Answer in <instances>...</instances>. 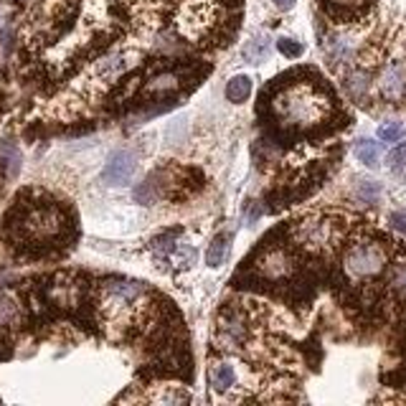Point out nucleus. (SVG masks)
<instances>
[{
	"label": "nucleus",
	"mask_w": 406,
	"mask_h": 406,
	"mask_svg": "<svg viewBox=\"0 0 406 406\" xmlns=\"http://www.w3.org/2000/svg\"><path fill=\"white\" fill-rule=\"evenodd\" d=\"M3 153L8 155V173H10V176H15V173H18V168H21V155H18V150H15V148H3Z\"/></svg>",
	"instance_id": "nucleus-21"
},
{
	"label": "nucleus",
	"mask_w": 406,
	"mask_h": 406,
	"mask_svg": "<svg viewBox=\"0 0 406 406\" xmlns=\"http://www.w3.org/2000/svg\"><path fill=\"white\" fill-rule=\"evenodd\" d=\"M160 176H150L148 180H142L137 188H135V198L140 201V203H153V201L160 196Z\"/></svg>",
	"instance_id": "nucleus-11"
},
{
	"label": "nucleus",
	"mask_w": 406,
	"mask_h": 406,
	"mask_svg": "<svg viewBox=\"0 0 406 406\" xmlns=\"http://www.w3.org/2000/svg\"><path fill=\"white\" fill-rule=\"evenodd\" d=\"M242 56H244V61H249V64H259V61H264L267 56H269V41H267L264 36L251 38L249 44L244 46Z\"/></svg>",
	"instance_id": "nucleus-10"
},
{
	"label": "nucleus",
	"mask_w": 406,
	"mask_h": 406,
	"mask_svg": "<svg viewBox=\"0 0 406 406\" xmlns=\"http://www.w3.org/2000/svg\"><path fill=\"white\" fill-rule=\"evenodd\" d=\"M104 289L115 303H135L145 292V285L135 280H110L104 285Z\"/></svg>",
	"instance_id": "nucleus-4"
},
{
	"label": "nucleus",
	"mask_w": 406,
	"mask_h": 406,
	"mask_svg": "<svg viewBox=\"0 0 406 406\" xmlns=\"http://www.w3.org/2000/svg\"><path fill=\"white\" fill-rule=\"evenodd\" d=\"M389 168H391L394 176L406 178V142H401L399 148H394L389 153Z\"/></svg>",
	"instance_id": "nucleus-15"
},
{
	"label": "nucleus",
	"mask_w": 406,
	"mask_h": 406,
	"mask_svg": "<svg viewBox=\"0 0 406 406\" xmlns=\"http://www.w3.org/2000/svg\"><path fill=\"white\" fill-rule=\"evenodd\" d=\"M274 6H277V10H282V13H285V10H292V8H295V0H272Z\"/></svg>",
	"instance_id": "nucleus-24"
},
{
	"label": "nucleus",
	"mask_w": 406,
	"mask_h": 406,
	"mask_svg": "<svg viewBox=\"0 0 406 406\" xmlns=\"http://www.w3.org/2000/svg\"><path fill=\"white\" fill-rule=\"evenodd\" d=\"M173 87H178V76L176 74H162V76H158L153 84H150L153 92H160V89H173Z\"/></svg>",
	"instance_id": "nucleus-20"
},
{
	"label": "nucleus",
	"mask_w": 406,
	"mask_h": 406,
	"mask_svg": "<svg viewBox=\"0 0 406 406\" xmlns=\"http://www.w3.org/2000/svg\"><path fill=\"white\" fill-rule=\"evenodd\" d=\"M346 89H348V94L358 99V96H363L369 92V76L363 74V71H353V74L346 79Z\"/></svg>",
	"instance_id": "nucleus-16"
},
{
	"label": "nucleus",
	"mask_w": 406,
	"mask_h": 406,
	"mask_svg": "<svg viewBox=\"0 0 406 406\" xmlns=\"http://www.w3.org/2000/svg\"><path fill=\"white\" fill-rule=\"evenodd\" d=\"M355 198L361 201V203H376L381 198V183H376V180H358Z\"/></svg>",
	"instance_id": "nucleus-12"
},
{
	"label": "nucleus",
	"mask_w": 406,
	"mask_h": 406,
	"mask_svg": "<svg viewBox=\"0 0 406 406\" xmlns=\"http://www.w3.org/2000/svg\"><path fill=\"white\" fill-rule=\"evenodd\" d=\"M389 221H391L394 229H396L399 234H404V237H406V214H404V211H394Z\"/></svg>",
	"instance_id": "nucleus-22"
},
{
	"label": "nucleus",
	"mask_w": 406,
	"mask_h": 406,
	"mask_svg": "<svg viewBox=\"0 0 406 406\" xmlns=\"http://www.w3.org/2000/svg\"><path fill=\"white\" fill-rule=\"evenodd\" d=\"M237 381V373L231 369L229 363H211L208 369V384L214 391H229L231 386Z\"/></svg>",
	"instance_id": "nucleus-6"
},
{
	"label": "nucleus",
	"mask_w": 406,
	"mask_h": 406,
	"mask_svg": "<svg viewBox=\"0 0 406 406\" xmlns=\"http://www.w3.org/2000/svg\"><path fill=\"white\" fill-rule=\"evenodd\" d=\"M401 137H404V125H399V122H386V125L378 127V140L399 142Z\"/></svg>",
	"instance_id": "nucleus-17"
},
{
	"label": "nucleus",
	"mask_w": 406,
	"mask_h": 406,
	"mask_svg": "<svg viewBox=\"0 0 406 406\" xmlns=\"http://www.w3.org/2000/svg\"><path fill=\"white\" fill-rule=\"evenodd\" d=\"M277 49H280L285 56H289V59H297V56L303 53V44H297L292 38H280V41H277Z\"/></svg>",
	"instance_id": "nucleus-19"
},
{
	"label": "nucleus",
	"mask_w": 406,
	"mask_h": 406,
	"mask_svg": "<svg viewBox=\"0 0 406 406\" xmlns=\"http://www.w3.org/2000/svg\"><path fill=\"white\" fill-rule=\"evenodd\" d=\"M135 168H137V160H135L133 153H127V150H117V153H112L107 165L102 170V180L107 185H125L133 180L135 176Z\"/></svg>",
	"instance_id": "nucleus-3"
},
{
	"label": "nucleus",
	"mask_w": 406,
	"mask_h": 406,
	"mask_svg": "<svg viewBox=\"0 0 406 406\" xmlns=\"http://www.w3.org/2000/svg\"><path fill=\"white\" fill-rule=\"evenodd\" d=\"M221 15V3L219 0H183L178 10V28L188 38L203 36L219 23Z\"/></svg>",
	"instance_id": "nucleus-1"
},
{
	"label": "nucleus",
	"mask_w": 406,
	"mask_h": 406,
	"mask_svg": "<svg viewBox=\"0 0 406 406\" xmlns=\"http://www.w3.org/2000/svg\"><path fill=\"white\" fill-rule=\"evenodd\" d=\"M384 251L376 244H361V246H353L346 257V269L348 274L353 277H371V274H378L384 269Z\"/></svg>",
	"instance_id": "nucleus-2"
},
{
	"label": "nucleus",
	"mask_w": 406,
	"mask_h": 406,
	"mask_svg": "<svg viewBox=\"0 0 406 406\" xmlns=\"http://www.w3.org/2000/svg\"><path fill=\"white\" fill-rule=\"evenodd\" d=\"M251 94V79L249 76H231L229 84H226V96H229V102H246Z\"/></svg>",
	"instance_id": "nucleus-8"
},
{
	"label": "nucleus",
	"mask_w": 406,
	"mask_h": 406,
	"mask_svg": "<svg viewBox=\"0 0 406 406\" xmlns=\"http://www.w3.org/2000/svg\"><path fill=\"white\" fill-rule=\"evenodd\" d=\"M153 249H155V254H160V257H168V254H173V251L178 249L176 234H173V231H168V234L158 237L155 242H153Z\"/></svg>",
	"instance_id": "nucleus-18"
},
{
	"label": "nucleus",
	"mask_w": 406,
	"mask_h": 406,
	"mask_svg": "<svg viewBox=\"0 0 406 406\" xmlns=\"http://www.w3.org/2000/svg\"><path fill=\"white\" fill-rule=\"evenodd\" d=\"M229 249H231V244H229V237L226 234H221V237H216L214 239V244L208 246V251H206V262H208V267H221L223 262H226V257H229Z\"/></svg>",
	"instance_id": "nucleus-9"
},
{
	"label": "nucleus",
	"mask_w": 406,
	"mask_h": 406,
	"mask_svg": "<svg viewBox=\"0 0 406 406\" xmlns=\"http://www.w3.org/2000/svg\"><path fill=\"white\" fill-rule=\"evenodd\" d=\"M355 158L363 162V165H369V168H376L378 160H381V142L376 140H369V137H363V140L355 142Z\"/></svg>",
	"instance_id": "nucleus-7"
},
{
	"label": "nucleus",
	"mask_w": 406,
	"mask_h": 406,
	"mask_svg": "<svg viewBox=\"0 0 406 406\" xmlns=\"http://www.w3.org/2000/svg\"><path fill=\"white\" fill-rule=\"evenodd\" d=\"M325 51H328V59L330 61H343L348 53H350V41L343 36H332V38H328Z\"/></svg>",
	"instance_id": "nucleus-13"
},
{
	"label": "nucleus",
	"mask_w": 406,
	"mask_h": 406,
	"mask_svg": "<svg viewBox=\"0 0 406 406\" xmlns=\"http://www.w3.org/2000/svg\"><path fill=\"white\" fill-rule=\"evenodd\" d=\"M366 0H323V6L330 10L332 15H348L355 13Z\"/></svg>",
	"instance_id": "nucleus-14"
},
{
	"label": "nucleus",
	"mask_w": 406,
	"mask_h": 406,
	"mask_svg": "<svg viewBox=\"0 0 406 406\" xmlns=\"http://www.w3.org/2000/svg\"><path fill=\"white\" fill-rule=\"evenodd\" d=\"M406 87V69L399 67V64H394L384 71L381 76V92H384L389 99H399L401 92Z\"/></svg>",
	"instance_id": "nucleus-5"
},
{
	"label": "nucleus",
	"mask_w": 406,
	"mask_h": 406,
	"mask_svg": "<svg viewBox=\"0 0 406 406\" xmlns=\"http://www.w3.org/2000/svg\"><path fill=\"white\" fill-rule=\"evenodd\" d=\"M394 285L399 289H406V267H399V269L394 272Z\"/></svg>",
	"instance_id": "nucleus-23"
}]
</instances>
